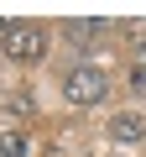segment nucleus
I'll use <instances>...</instances> for the list:
<instances>
[{
  "label": "nucleus",
  "instance_id": "obj_2",
  "mask_svg": "<svg viewBox=\"0 0 146 157\" xmlns=\"http://www.w3.org/2000/svg\"><path fill=\"white\" fill-rule=\"evenodd\" d=\"M0 47H5V58H16V63H42L47 58V32L31 26V21H11L5 37H0Z\"/></svg>",
  "mask_w": 146,
  "mask_h": 157
},
{
  "label": "nucleus",
  "instance_id": "obj_7",
  "mask_svg": "<svg viewBox=\"0 0 146 157\" xmlns=\"http://www.w3.org/2000/svg\"><path fill=\"white\" fill-rule=\"evenodd\" d=\"M130 89H136V94H146V68H130Z\"/></svg>",
  "mask_w": 146,
  "mask_h": 157
},
{
  "label": "nucleus",
  "instance_id": "obj_5",
  "mask_svg": "<svg viewBox=\"0 0 146 157\" xmlns=\"http://www.w3.org/2000/svg\"><path fill=\"white\" fill-rule=\"evenodd\" d=\"M26 152H31V141L21 131H0V157H26Z\"/></svg>",
  "mask_w": 146,
  "mask_h": 157
},
{
  "label": "nucleus",
  "instance_id": "obj_3",
  "mask_svg": "<svg viewBox=\"0 0 146 157\" xmlns=\"http://www.w3.org/2000/svg\"><path fill=\"white\" fill-rule=\"evenodd\" d=\"M104 32H110V21H104V16H84V21H68V26H63V37H68V42H78V47L99 42Z\"/></svg>",
  "mask_w": 146,
  "mask_h": 157
},
{
  "label": "nucleus",
  "instance_id": "obj_8",
  "mask_svg": "<svg viewBox=\"0 0 146 157\" xmlns=\"http://www.w3.org/2000/svg\"><path fill=\"white\" fill-rule=\"evenodd\" d=\"M136 68H146V47H141V63H136Z\"/></svg>",
  "mask_w": 146,
  "mask_h": 157
},
{
  "label": "nucleus",
  "instance_id": "obj_1",
  "mask_svg": "<svg viewBox=\"0 0 146 157\" xmlns=\"http://www.w3.org/2000/svg\"><path fill=\"white\" fill-rule=\"evenodd\" d=\"M104 94H110V78H104L99 68L78 63V68H68V73H63V100H68V105L89 110V105H99Z\"/></svg>",
  "mask_w": 146,
  "mask_h": 157
},
{
  "label": "nucleus",
  "instance_id": "obj_9",
  "mask_svg": "<svg viewBox=\"0 0 146 157\" xmlns=\"http://www.w3.org/2000/svg\"><path fill=\"white\" fill-rule=\"evenodd\" d=\"M5 26H11V21H0V37H5Z\"/></svg>",
  "mask_w": 146,
  "mask_h": 157
},
{
  "label": "nucleus",
  "instance_id": "obj_4",
  "mask_svg": "<svg viewBox=\"0 0 146 157\" xmlns=\"http://www.w3.org/2000/svg\"><path fill=\"white\" fill-rule=\"evenodd\" d=\"M110 136H115V141H125V147H130V141H146V115L120 110V115L110 121Z\"/></svg>",
  "mask_w": 146,
  "mask_h": 157
},
{
  "label": "nucleus",
  "instance_id": "obj_6",
  "mask_svg": "<svg viewBox=\"0 0 146 157\" xmlns=\"http://www.w3.org/2000/svg\"><path fill=\"white\" fill-rule=\"evenodd\" d=\"M120 37H125V42H136V47H146V16H141V21H125V26H120Z\"/></svg>",
  "mask_w": 146,
  "mask_h": 157
}]
</instances>
